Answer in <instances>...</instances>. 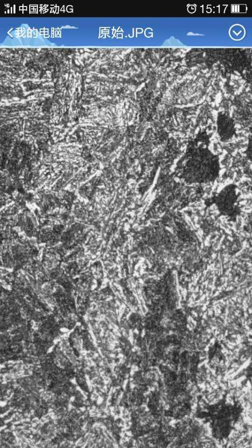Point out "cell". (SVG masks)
Returning <instances> with one entry per match:
<instances>
[{
  "mask_svg": "<svg viewBox=\"0 0 252 448\" xmlns=\"http://www.w3.org/2000/svg\"><path fill=\"white\" fill-rule=\"evenodd\" d=\"M202 145L190 147L183 173V178L188 183L207 184L219 176L221 168L218 156L206 146Z\"/></svg>",
  "mask_w": 252,
  "mask_h": 448,
  "instance_id": "1",
  "label": "cell"
},
{
  "mask_svg": "<svg viewBox=\"0 0 252 448\" xmlns=\"http://www.w3.org/2000/svg\"><path fill=\"white\" fill-rule=\"evenodd\" d=\"M240 195L238 186L230 184L216 193L211 201L221 216L234 222L241 213Z\"/></svg>",
  "mask_w": 252,
  "mask_h": 448,
  "instance_id": "2",
  "label": "cell"
},
{
  "mask_svg": "<svg viewBox=\"0 0 252 448\" xmlns=\"http://www.w3.org/2000/svg\"><path fill=\"white\" fill-rule=\"evenodd\" d=\"M217 129L222 141L230 140L235 133L234 120L227 115H219L217 120Z\"/></svg>",
  "mask_w": 252,
  "mask_h": 448,
  "instance_id": "3",
  "label": "cell"
},
{
  "mask_svg": "<svg viewBox=\"0 0 252 448\" xmlns=\"http://www.w3.org/2000/svg\"><path fill=\"white\" fill-rule=\"evenodd\" d=\"M248 156L251 160L252 157V140L251 139L249 141V146L247 150Z\"/></svg>",
  "mask_w": 252,
  "mask_h": 448,
  "instance_id": "4",
  "label": "cell"
}]
</instances>
